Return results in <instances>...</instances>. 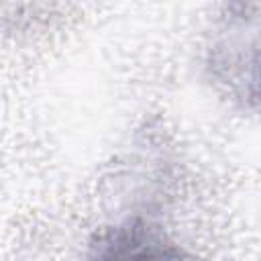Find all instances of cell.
Instances as JSON below:
<instances>
[{
	"instance_id": "obj_1",
	"label": "cell",
	"mask_w": 261,
	"mask_h": 261,
	"mask_svg": "<svg viewBox=\"0 0 261 261\" xmlns=\"http://www.w3.org/2000/svg\"><path fill=\"white\" fill-rule=\"evenodd\" d=\"M257 2L224 6L204 45L202 69L206 82L222 100L243 112L257 108Z\"/></svg>"
},
{
	"instance_id": "obj_2",
	"label": "cell",
	"mask_w": 261,
	"mask_h": 261,
	"mask_svg": "<svg viewBox=\"0 0 261 261\" xmlns=\"http://www.w3.org/2000/svg\"><path fill=\"white\" fill-rule=\"evenodd\" d=\"M82 261H204L175 241L149 212H128L102 224Z\"/></svg>"
}]
</instances>
